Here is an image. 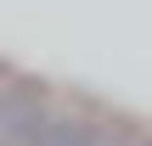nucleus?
<instances>
[{
	"label": "nucleus",
	"instance_id": "nucleus-1",
	"mask_svg": "<svg viewBox=\"0 0 152 146\" xmlns=\"http://www.w3.org/2000/svg\"><path fill=\"white\" fill-rule=\"evenodd\" d=\"M45 96L39 90H6V146H28L39 129H45Z\"/></svg>",
	"mask_w": 152,
	"mask_h": 146
},
{
	"label": "nucleus",
	"instance_id": "nucleus-2",
	"mask_svg": "<svg viewBox=\"0 0 152 146\" xmlns=\"http://www.w3.org/2000/svg\"><path fill=\"white\" fill-rule=\"evenodd\" d=\"M28 146H107V141H102V129H90L79 118H51Z\"/></svg>",
	"mask_w": 152,
	"mask_h": 146
},
{
	"label": "nucleus",
	"instance_id": "nucleus-3",
	"mask_svg": "<svg viewBox=\"0 0 152 146\" xmlns=\"http://www.w3.org/2000/svg\"><path fill=\"white\" fill-rule=\"evenodd\" d=\"M147 146H152V141H147Z\"/></svg>",
	"mask_w": 152,
	"mask_h": 146
}]
</instances>
